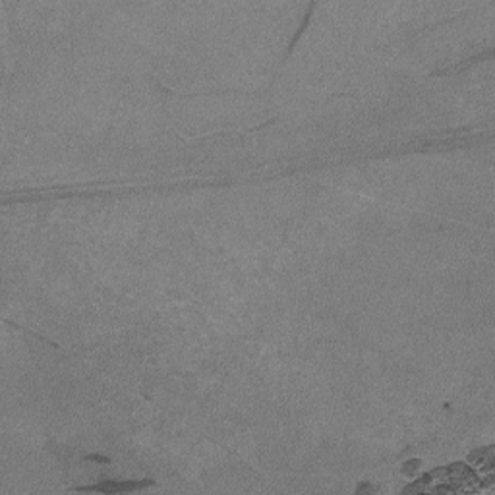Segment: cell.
I'll use <instances>...</instances> for the list:
<instances>
[{
  "label": "cell",
  "instance_id": "cell-4",
  "mask_svg": "<svg viewBox=\"0 0 495 495\" xmlns=\"http://www.w3.org/2000/svg\"><path fill=\"white\" fill-rule=\"evenodd\" d=\"M358 492H376V488H372V486H360Z\"/></svg>",
  "mask_w": 495,
  "mask_h": 495
},
{
  "label": "cell",
  "instance_id": "cell-3",
  "mask_svg": "<svg viewBox=\"0 0 495 495\" xmlns=\"http://www.w3.org/2000/svg\"><path fill=\"white\" fill-rule=\"evenodd\" d=\"M420 462L418 460H408L404 466H402V472L406 474V476H414L416 474V470H418Z\"/></svg>",
  "mask_w": 495,
  "mask_h": 495
},
{
  "label": "cell",
  "instance_id": "cell-1",
  "mask_svg": "<svg viewBox=\"0 0 495 495\" xmlns=\"http://www.w3.org/2000/svg\"><path fill=\"white\" fill-rule=\"evenodd\" d=\"M145 486H151V480H143V482H105V484H97V486H89V488H77V492H103V494H122V492H134V490H141Z\"/></svg>",
  "mask_w": 495,
  "mask_h": 495
},
{
  "label": "cell",
  "instance_id": "cell-2",
  "mask_svg": "<svg viewBox=\"0 0 495 495\" xmlns=\"http://www.w3.org/2000/svg\"><path fill=\"white\" fill-rule=\"evenodd\" d=\"M494 449L492 447H486V449H480V451H474L470 457H468V462L474 464V466H480V468H486L490 470L494 466Z\"/></svg>",
  "mask_w": 495,
  "mask_h": 495
}]
</instances>
